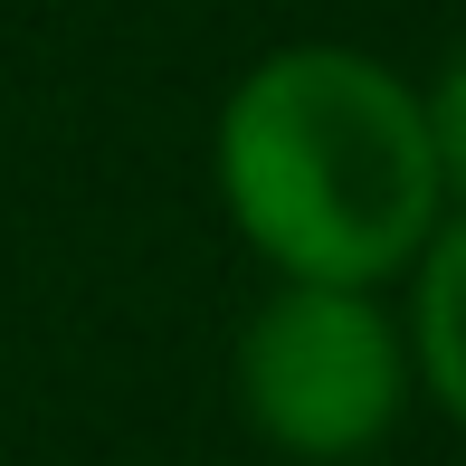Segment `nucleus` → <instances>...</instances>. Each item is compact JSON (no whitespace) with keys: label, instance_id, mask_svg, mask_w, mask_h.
<instances>
[{"label":"nucleus","instance_id":"obj_1","mask_svg":"<svg viewBox=\"0 0 466 466\" xmlns=\"http://www.w3.org/2000/svg\"><path fill=\"white\" fill-rule=\"evenodd\" d=\"M209 172L277 286H380L448 219L419 86L362 48L258 57L219 105Z\"/></svg>","mask_w":466,"mask_h":466},{"label":"nucleus","instance_id":"obj_2","mask_svg":"<svg viewBox=\"0 0 466 466\" xmlns=\"http://www.w3.org/2000/svg\"><path fill=\"white\" fill-rule=\"evenodd\" d=\"M410 324L371 286H277L238 333V410L277 457L352 466L410 410Z\"/></svg>","mask_w":466,"mask_h":466},{"label":"nucleus","instance_id":"obj_3","mask_svg":"<svg viewBox=\"0 0 466 466\" xmlns=\"http://www.w3.org/2000/svg\"><path fill=\"white\" fill-rule=\"evenodd\" d=\"M410 371L429 380V400L466 429V209L438 219V238L419 248V305H410Z\"/></svg>","mask_w":466,"mask_h":466},{"label":"nucleus","instance_id":"obj_4","mask_svg":"<svg viewBox=\"0 0 466 466\" xmlns=\"http://www.w3.org/2000/svg\"><path fill=\"white\" fill-rule=\"evenodd\" d=\"M419 115H429L438 190H448V209H466V57H448V67H438V86H419Z\"/></svg>","mask_w":466,"mask_h":466}]
</instances>
